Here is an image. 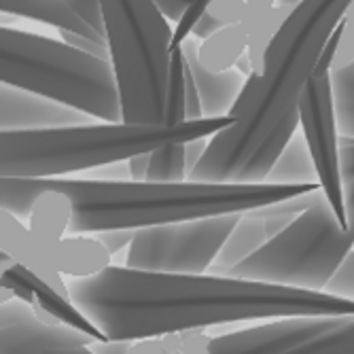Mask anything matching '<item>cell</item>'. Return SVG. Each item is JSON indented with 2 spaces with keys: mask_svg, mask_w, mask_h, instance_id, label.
Masks as SVG:
<instances>
[{
  "mask_svg": "<svg viewBox=\"0 0 354 354\" xmlns=\"http://www.w3.org/2000/svg\"><path fill=\"white\" fill-rule=\"evenodd\" d=\"M284 354H354V316H344L335 329Z\"/></svg>",
  "mask_w": 354,
  "mask_h": 354,
  "instance_id": "cb8c5ba5",
  "label": "cell"
},
{
  "mask_svg": "<svg viewBox=\"0 0 354 354\" xmlns=\"http://www.w3.org/2000/svg\"><path fill=\"white\" fill-rule=\"evenodd\" d=\"M198 39L189 37L183 43L185 59L189 64V71L196 81L200 102H202V113L206 119L214 117H230L234 104L238 102L240 93L244 89L246 77H242L236 68L227 73H208L200 66L198 62Z\"/></svg>",
  "mask_w": 354,
  "mask_h": 354,
  "instance_id": "9a60e30c",
  "label": "cell"
},
{
  "mask_svg": "<svg viewBox=\"0 0 354 354\" xmlns=\"http://www.w3.org/2000/svg\"><path fill=\"white\" fill-rule=\"evenodd\" d=\"M0 252L26 266L53 291L71 297L62 276L87 278L113 266L111 252L93 238L68 236L47 240L32 232L13 212L0 208Z\"/></svg>",
  "mask_w": 354,
  "mask_h": 354,
  "instance_id": "30bf717a",
  "label": "cell"
},
{
  "mask_svg": "<svg viewBox=\"0 0 354 354\" xmlns=\"http://www.w3.org/2000/svg\"><path fill=\"white\" fill-rule=\"evenodd\" d=\"M91 178L93 180L121 183V180H130V170H127V164L125 162H115V164H106L102 168L91 170Z\"/></svg>",
  "mask_w": 354,
  "mask_h": 354,
  "instance_id": "d6a6232c",
  "label": "cell"
},
{
  "mask_svg": "<svg viewBox=\"0 0 354 354\" xmlns=\"http://www.w3.org/2000/svg\"><path fill=\"white\" fill-rule=\"evenodd\" d=\"M320 185L134 183L73 178H0V208L47 240L142 230L153 225L242 214L306 196Z\"/></svg>",
  "mask_w": 354,
  "mask_h": 354,
  "instance_id": "7a4b0ae2",
  "label": "cell"
},
{
  "mask_svg": "<svg viewBox=\"0 0 354 354\" xmlns=\"http://www.w3.org/2000/svg\"><path fill=\"white\" fill-rule=\"evenodd\" d=\"M291 13L288 7H274L266 13H254V15H244L242 26L246 28L248 35V49H246V57L250 62V71L252 75H259L263 59L268 53V47L272 45L276 32L280 30V26L284 24L286 15Z\"/></svg>",
  "mask_w": 354,
  "mask_h": 354,
  "instance_id": "ffe728a7",
  "label": "cell"
},
{
  "mask_svg": "<svg viewBox=\"0 0 354 354\" xmlns=\"http://www.w3.org/2000/svg\"><path fill=\"white\" fill-rule=\"evenodd\" d=\"M208 149V138H198L185 142V164H187V174H191L202 162V157ZM189 178V176H187Z\"/></svg>",
  "mask_w": 354,
  "mask_h": 354,
  "instance_id": "836d02e7",
  "label": "cell"
},
{
  "mask_svg": "<svg viewBox=\"0 0 354 354\" xmlns=\"http://www.w3.org/2000/svg\"><path fill=\"white\" fill-rule=\"evenodd\" d=\"M248 49V35L242 24L223 26L214 35L198 43V62L208 73L234 71Z\"/></svg>",
  "mask_w": 354,
  "mask_h": 354,
  "instance_id": "d6986e66",
  "label": "cell"
},
{
  "mask_svg": "<svg viewBox=\"0 0 354 354\" xmlns=\"http://www.w3.org/2000/svg\"><path fill=\"white\" fill-rule=\"evenodd\" d=\"M71 7L75 9V13L89 26L93 28L102 39H106L104 35V21H102V15H100V9H98V0H68Z\"/></svg>",
  "mask_w": 354,
  "mask_h": 354,
  "instance_id": "f546056e",
  "label": "cell"
},
{
  "mask_svg": "<svg viewBox=\"0 0 354 354\" xmlns=\"http://www.w3.org/2000/svg\"><path fill=\"white\" fill-rule=\"evenodd\" d=\"M59 41L66 43L83 53H89L93 57H100V59H109L111 62V51H109V45L102 43V41H93V39H87L83 35H77V32H71V30H59Z\"/></svg>",
  "mask_w": 354,
  "mask_h": 354,
  "instance_id": "f1b7e54d",
  "label": "cell"
},
{
  "mask_svg": "<svg viewBox=\"0 0 354 354\" xmlns=\"http://www.w3.org/2000/svg\"><path fill=\"white\" fill-rule=\"evenodd\" d=\"M299 127V111H291L288 113L274 130L272 134L261 142V147L254 151V155L246 162V166L242 168V172L238 174L240 185H263L268 180V174L272 172L274 164L278 162V157L282 155V151L286 149V145L293 140V136L297 134Z\"/></svg>",
  "mask_w": 354,
  "mask_h": 354,
  "instance_id": "ac0fdd59",
  "label": "cell"
},
{
  "mask_svg": "<svg viewBox=\"0 0 354 354\" xmlns=\"http://www.w3.org/2000/svg\"><path fill=\"white\" fill-rule=\"evenodd\" d=\"M123 123H164L170 21L153 0H98Z\"/></svg>",
  "mask_w": 354,
  "mask_h": 354,
  "instance_id": "8992f818",
  "label": "cell"
},
{
  "mask_svg": "<svg viewBox=\"0 0 354 354\" xmlns=\"http://www.w3.org/2000/svg\"><path fill=\"white\" fill-rule=\"evenodd\" d=\"M339 172L344 187V206L348 230L354 232V138L339 136Z\"/></svg>",
  "mask_w": 354,
  "mask_h": 354,
  "instance_id": "d4e9b609",
  "label": "cell"
},
{
  "mask_svg": "<svg viewBox=\"0 0 354 354\" xmlns=\"http://www.w3.org/2000/svg\"><path fill=\"white\" fill-rule=\"evenodd\" d=\"M93 117L68 104L0 83V132L87 125Z\"/></svg>",
  "mask_w": 354,
  "mask_h": 354,
  "instance_id": "4fadbf2b",
  "label": "cell"
},
{
  "mask_svg": "<svg viewBox=\"0 0 354 354\" xmlns=\"http://www.w3.org/2000/svg\"><path fill=\"white\" fill-rule=\"evenodd\" d=\"M218 28H223L214 17H210L208 13H204V17L196 24V28H193V35L191 37H196L198 41H204V39H208L210 35H214V32L218 30Z\"/></svg>",
  "mask_w": 354,
  "mask_h": 354,
  "instance_id": "8d00e7d4",
  "label": "cell"
},
{
  "mask_svg": "<svg viewBox=\"0 0 354 354\" xmlns=\"http://www.w3.org/2000/svg\"><path fill=\"white\" fill-rule=\"evenodd\" d=\"M323 293L354 301V248L342 259V263L325 284Z\"/></svg>",
  "mask_w": 354,
  "mask_h": 354,
  "instance_id": "484cf974",
  "label": "cell"
},
{
  "mask_svg": "<svg viewBox=\"0 0 354 354\" xmlns=\"http://www.w3.org/2000/svg\"><path fill=\"white\" fill-rule=\"evenodd\" d=\"M0 83L68 104L104 123L123 121L113 64L62 41L0 26Z\"/></svg>",
  "mask_w": 354,
  "mask_h": 354,
  "instance_id": "5b68a950",
  "label": "cell"
},
{
  "mask_svg": "<svg viewBox=\"0 0 354 354\" xmlns=\"http://www.w3.org/2000/svg\"><path fill=\"white\" fill-rule=\"evenodd\" d=\"M344 316H299L278 318L276 323L252 327L227 335H204L183 331L140 342L91 344L95 354H284L335 329Z\"/></svg>",
  "mask_w": 354,
  "mask_h": 354,
  "instance_id": "ba28073f",
  "label": "cell"
},
{
  "mask_svg": "<svg viewBox=\"0 0 354 354\" xmlns=\"http://www.w3.org/2000/svg\"><path fill=\"white\" fill-rule=\"evenodd\" d=\"M206 13L221 26H236L242 24L246 15V3L244 0H208Z\"/></svg>",
  "mask_w": 354,
  "mask_h": 354,
  "instance_id": "4316f807",
  "label": "cell"
},
{
  "mask_svg": "<svg viewBox=\"0 0 354 354\" xmlns=\"http://www.w3.org/2000/svg\"><path fill=\"white\" fill-rule=\"evenodd\" d=\"M270 185H318L312 155L308 151L304 136H293L286 145L278 162L274 164L272 172L268 174Z\"/></svg>",
  "mask_w": 354,
  "mask_h": 354,
  "instance_id": "44dd1931",
  "label": "cell"
},
{
  "mask_svg": "<svg viewBox=\"0 0 354 354\" xmlns=\"http://www.w3.org/2000/svg\"><path fill=\"white\" fill-rule=\"evenodd\" d=\"M352 248L354 232L344 227L325 193H320L284 232L227 276L323 293L325 284Z\"/></svg>",
  "mask_w": 354,
  "mask_h": 354,
  "instance_id": "52a82bcc",
  "label": "cell"
},
{
  "mask_svg": "<svg viewBox=\"0 0 354 354\" xmlns=\"http://www.w3.org/2000/svg\"><path fill=\"white\" fill-rule=\"evenodd\" d=\"M3 259H7V254H3V252H0V261H3Z\"/></svg>",
  "mask_w": 354,
  "mask_h": 354,
  "instance_id": "60d3db41",
  "label": "cell"
},
{
  "mask_svg": "<svg viewBox=\"0 0 354 354\" xmlns=\"http://www.w3.org/2000/svg\"><path fill=\"white\" fill-rule=\"evenodd\" d=\"M136 230H111V232H100V234H93L91 238L98 240L109 252L111 257H115L117 252H121L123 248H127L132 244Z\"/></svg>",
  "mask_w": 354,
  "mask_h": 354,
  "instance_id": "4dcf8cb0",
  "label": "cell"
},
{
  "mask_svg": "<svg viewBox=\"0 0 354 354\" xmlns=\"http://www.w3.org/2000/svg\"><path fill=\"white\" fill-rule=\"evenodd\" d=\"M149 155L151 153H140L127 159V170H130V180L134 183H145L147 180V170H149Z\"/></svg>",
  "mask_w": 354,
  "mask_h": 354,
  "instance_id": "d590c367",
  "label": "cell"
},
{
  "mask_svg": "<svg viewBox=\"0 0 354 354\" xmlns=\"http://www.w3.org/2000/svg\"><path fill=\"white\" fill-rule=\"evenodd\" d=\"M270 242L268 223L254 210L242 212L236 227L223 242L221 250L216 252L212 266L208 268L210 276H227L236 266H240L250 254H254L263 244Z\"/></svg>",
  "mask_w": 354,
  "mask_h": 354,
  "instance_id": "2e32d148",
  "label": "cell"
},
{
  "mask_svg": "<svg viewBox=\"0 0 354 354\" xmlns=\"http://www.w3.org/2000/svg\"><path fill=\"white\" fill-rule=\"evenodd\" d=\"M297 111H299V125L304 130V138L314 162L318 185L323 189L331 208L335 210L339 223L348 230L342 172H339V142H337L339 132H337L331 73L312 75L297 102Z\"/></svg>",
  "mask_w": 354,
  "mask_h": 354,
  "instance_id": "8fae6325",
  "label": "cell"
},
{
  "mask_svg": "<svg viewBox=\"0 0 354 354\" xmlns=\"http://www.w3.org/2000/svg\"><path fill=\"white\" fill-rule=\"evenodd\" d=\"M32 316H35L32 308L21 304V301H11V304L0 306V331L17 327V325L24 323V320H28Z\"/></svg>",
  "mask_w": 354,
  "mask_h": 354,
  "instance_id": "1f68e13d",
  "label": "cell"
},
{
  "mask_svg": "<svg viewBox=\"0 0 354 354\" xmlns=\"http://www.w3.org/2000/svg\"><path fill=\"white\" fill-rule=\"evenodd\" d=\"M187 176L185 142H172L151 151L147 183H185Z\"/></svg>",
  "mask_w": 354,
  "mask_h": 354,
  "instance_id": "603a6c76",
  "label": "cell"
},
{
  "mask_svg": "<svg viewBox=\"0 0 354 354\" xmlns=\"http://www.w3.org/2000/svg\"><path fill=\"white\" fill-rule=\"evenodd\" d=\"M244 3H246V15H254V13H266L278 7L280 0H244Z\"/></svg>",
  "mask_w": 354,
  "mask_h": 354,
  "instance_id": "74e56055",
  "label": "cell"
},
{
  "mask_svg": "<svg viewBox=\"0 0 354 354\" xmlns=\"http://www.w3.org/2000/svg\"><path fill=\"white\" fill-rule=\"evenodd\" d=\"M232 117L168 123H87L47 130L0 132V178H55L127 162L164 145L212 138Z\"/></svg>",
  "mask_w": 354,
  "mask_h": 354,
  "instance_id": "277c9868",
  "label": "cell"
},
{
  "mask_svg": "<svg viewBox=\"0 0 354 354\" xmlns=\"http://www.w3.org/2000/svg\"><path fill=\"white\" fill-rule=\"evenodd\" d=\"M68 293L109 342H140L263 318L354 316V301L306 288L125 266L73 278Z\"/></svg>",
  "mask_w": 354,
  "mask_h": 354,
  "instance_id": "6da1fadb",
  "label": "cell"
},
{
  "mask_svg": "<svg viewBox=\"0 0 354 354\" xmlns=\"http://www.w3.org/2000/svg\"><path fill=\"white\" fill-rule=\"evenodd\" d=\"M87 335L64 325L45 327L37 316L0 331V354H95Z\"/></svg>",
  "mask_w": 354,
  "mask_h": 354,
  "instance_id": "5bb4252c",
  "label": "cell"
},
{
  "mask_svg": "<svg viewBox=\"0 0 354 354\" xmlns=\"http://www.w3.org/2000/svg\"><path fill=\"white\" fill-rule=\"evenodd\" d=\"M196 9H200V11H206L208 9V0H193L191 3Z\"/></svg>",
  "mask_w": 354,
  "mask_h": 354,
  "instance_id": "f35d334b",
  "label": "cell"
},
{
  "mask_svg": "<svg viewBox=\"0 0 354 354\" xmlns=\"http://www.w3.org/2000/svg\"><path fill=\"white\" fill-rule=\"evenodd\" d=\"M354 0H299L268 47L259 75L246 77L232 125L208 140L191 183H236L274 127L297 109L325 43Z\"/></svg>",
  "mask_w": 354,
  "mask_h": 354,
  "instance_id": "3957f363",
  "label": "cell"
},
{
  "mask_svg": "<svg viewBox=\"0 0 354 354\" xmlns=\"http://www.w3.org/2000/svg\"><path fill=\"white\" fill-rule=\"evenodd\" d=\"M0 288L11 293L15 301L30 306L39 323L45 327L64 325L87 335L95 344L109 342L106 335L73 304L71 297L53 291L35 272H30L26 266L9 259V257L0 261Z\"/></svg>",
  "mask_w": 354,
  "mask_h": 354,
  "instance_id": "7c38bea8",
  "label": "cell"
},
{
  "mask_svg": "<svg viewBox=\"0 0 354 354\" xmlns=\"http://www.w3.org/2000/svg\"><path fill=\"white\" fill-rule=\"evenodd\" d=\"M354 62V5L346 11L344 15V32L339 39V47L335 53V62H333V71H342Z\"/></svg>",
  "mask_w": 354,
  "mask_h": 354,
  "instance_id": "83f0119b",
  "label": "cell"
},
{
  "mask_svg": "<svg viewBox=\"0 0 354 354\" xmlns=\"http://www.w3.org/2000/svg\"><path fill=\"white\" fill-rule=\"evenodd\" d=\"M0 13H9L15 17H26L32 21H41L57 30H71L93 41L102 39L93 28H89L71 7L68 0H0Z\"/></svg>",
  "mask_w": 354,
  "mask_h": 354,
  "instance_id": "e0dca14e",
  "label": "cell"
},
{
  "mask_svg": "<svg viewBox=\"0 0 354 354\" xmlns=\"http://www.w3.org/2000/svg\"><path fill=\"white\" fill-rule=\"evenodd\" d=\"M187 59L183 53V45L170 51L168 57V83H166V102H164V123L178 125L187 121Z\"/></svg>",
  "mask_w": 354,
  "mask_h": 354,
  "instance_id": "7402d4cb",
  "label": "cell"
},
{
  "mask_svg": "<svg viewBox=\"0 0 354 354\" xmlns=\"http://www.w3.org/2000/svg\"><path fill=\"white\" fill-rule=\"evenodd\" d=\"M240 214H218L136 230L125 268L159 274H206Z\"/></svg>",
  "mask_w": 354,
  "mask_h": 354,
  "instance_id": "9c48e42d",
  "label": "cell"
},
{
  "mask_svg": "<svg viewBox=\"0 0 354 354\" xmlns=\"http://www.w3.org/2000/svg\"><path fill=\"white\" fill-rule=\"evenodd\" d=\"M155 7L159 9V13H162L168 21H178L180 15L187 11V7L193 3V0H153Z\"/></svg>",
  "mask_w": 354,
  "mask_h": 354,
  "instance_id": "e575fe53",
  "label": "cell"
},
{
  "mask_svg": "<svg viewBox=\"0 0 354 354\" xmlns=\"http://www.w3.org/2000/svg\"><path fill=\"white\" fill-rule=\"evenodd\" d=\"M297 3H299V0H280L278 5H282V7H288V9H293Z\"/></svg>",
  "mask_w": 354,
  "mask_h": 354,
  "instance_id": "ab89813d",
  "label": "cell"
}]
</instances>
